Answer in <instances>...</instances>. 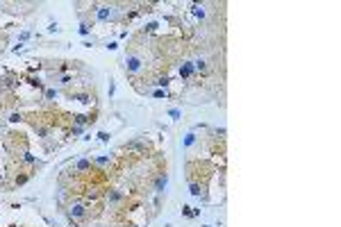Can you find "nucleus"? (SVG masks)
<instances>
[{"label":"nucleus","instance_id":"39448f33","mask_svg":"<svg viewBox=\"0 0 341 227\" xmlns=\"http://www.w3.org/2000/svg\"><path fill=\"white\" fill-rule=\"evenodd\" d=\"M46 98H57V91H53V89L46 91Z\"/></svg>","mask_w":341,"mask_h":227},{"label":"nucleus","instance_id":"7ed1b4c3","mask_svg":"<svg viewBox=\"0 0 341 227\" xmlns=\"http://www.w3.org/2000/svg\"><path fill=\"white\" fill-rule=\"evenodd\" d=\"M89 168H91V161L89 159H80L77 164H75V170H77V173H84V170H89Z\"/></svg>","mask_w":341,"mask_h":227},{"label":"nucleus","instance_id":"f257e3e1","mask_svg":"<svg viewBox=\"0 0 341 227\" xmlns=\"http://www.w3.org/2000/svg\"><path fill=\"white\" fill-rule=\"evenodd\" d=\"M84 216H86V209L82 205H71L68 207V218H71L73 225H77V220H82Z\"/></svg>","mask_w":341,"mask_h":227},{"label":"nucleus","instance_id":"20e7f679","mask_svg":"<svg viewBox=\"0 0 341 227\" xmlns=\"http://www.w3.org/2000/svg\"><path fill=\"white\" fill-rule=\"evenodd\" d=\"M191 193H193V195H200V193H203V191H200V186L196 184V182H191Z\"/></svg>","mask_w":341,"mask_h":227},{"label":"nucleus","instance_id":"f03ea898","mask_svg":"<svg viewBox=\"0 0 341 227\" xmlns=\"http://www.w3.org/2000/svg\"><path fill=\"white\" fill-rule=\"evenodd\" d=\"M166 182H169V175H166V173H159V175H157V182H155V191L161 193V191L166 189Z\"/></svg>","mask_w":341,"mask_h":227},{"label":"nucleus","instance_id":"0eeeda50","mask_svg":"<svg viewBox=\"0 0 341 227\" xmlns=\"http://www.w3.org/2000/svg\"><path fill=\"white\" fill-rule=\"evenodd\" d=\"M18 118H21V114H11V116H9V120H11V123H16Z\"/></svg>","mask_w":341,"mask_h":227},{"label":"nucleus","instance_id":"423d86ee","mask_svg":"<svg viewBox=\"0 0 341 227\" xmlns=\"http://www.w3.org/2000/svg\"><path fill=\"white\" fill-rule=\"evenodd\" d=\"M23 182H27V175H21V177H16V184H23Z\"/></svg>","mask_w":341,"mask_h":227}]
</instances>
